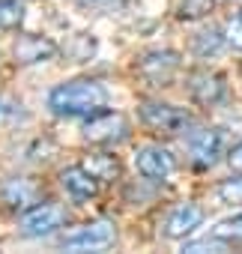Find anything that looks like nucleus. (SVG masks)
<instances>
[{
  "label": "nucleus",
  "instance_id": "1",
  "mask_svg": "<svg viewBox=\"0 0 242 254\" xmlns=\"http://www.w3.org/2000/svg\"><path fill=\"white\" fill-rule=\"evenodd\" d=\"M108 105V90L99 81L78 78V81H63L48 93V108L57 117H90Z\"/></svg>",
  "mask_w": 242,
  "mask_h": 254
},
{
  "label": "nucleus",
  "instance_id": "2",
  "mask_svg": "<svg viewBox=\"0 0 242 254\" xmlns=\"http://www.w3.org/2000/svg\"><path fill=\"white\" fill-rule=\"evenodd\" d=\"M84 141L96 144V147H114L120 141L129 138V120L120 114V111H96L87 117L84 123Z\"/></svg>",
  "mask_w": 242,
  "mask_h": 254
},
{
  "label": "nucleus",
  "instance_id": "3",
  "mask_svg": "<svg viewBox=\"0 0 242 254\" xmlns=\"http://www.w3.org/2000/svg\"><path fill=\"white\" fill-rule=\"evenodd\" d=\"M138 114H141V123L147 129L162 132V135H180L191 126V114L185 108H177L168 102H144Z\"/></svg>",
  "mask_w": 242,
  "mask_h": 254
},
{
  "label": "nucleus",
  "instance_id": "4",
  "mask_svg": "<svg viewBox=\"0 0 242 254\" xmlns=\"http://www.w3.org/2000/svg\"><path fill=\"white\" fill-rule=\"evenodd\" d=\"M117 242V227L111 221H90L75 227L60 239L63 251H105Z\"/></svg>",
  "mask_w": 242,
  "mask_h": 254
},
{
  "label": "nucleus",
  "instance_id": "5",
  "mask_svg": "<svg viewBox=\"0 0 242 254\" xmlns=\"http://www.w3.org/2000/svg\"><path fill=\"white\" fill-rule=\"evenodd\" d=\"M63 221H66L63 206H57V203H33L30 209H24V215L18 221V230L27 239H42V236L57 233L63 227Z\"/></svg>",
  "mask_w": 242,
  "mask_h": 254
},
{
  "label": "nucleus",
  "instance_id": "6",
  "mask_svg": "<svg viewBox=\"0 0 242 254\" xmlns=\"http://www.w3.org/2000/svg\"><path fill=\"white\" fill-rule=\"evenodd\" d=\"M177 72H180V54L168 51V48L165 51H147L138 60V75L153 87H168Z\"/></svg>",
  "mask_w": 242,
  "mask_h": 254
},
{
  "label": "nucleus",
  "instance_id": "7",
  "mask_svg": "<svg viewBox=\"0 0 242 254\" xmlns=\"http://www.w3.org/2000/svg\"><path fill=\"white\" fill-rule=\"evenodd\" d=\"M185 150H188V162L197 171H209L221 156V132L218 129H194L188 135Z\"/></svg>",
  "mask_w": 242,
  "mask_h": 254
},
{
  "label": "nucleus",
  "instance_id": "8",
  "mask_svg": "<svg viewBox=\"0 0 242 254\" xmlns=\"http://www.w3.org/2000/svg\"><path fill=\"white\" fill-rule=\"evenodd\" d=\"M135 168H138V174H141L144 180H150V183H165V180L177 171V159H174L165 147L150 144V147H141V150L135 153Z\"/></svg>",
  "mask_w": 242,
  "mask_h": 254
},
{
  "label": "nucleus",
  "instance_id": "9",
  "mask_svg": "<svg viewBox=\"0 0 242 254\" xmlns=\"http://www.w3.org/2000/svg\"><path fill=\"white\" fill-rule=\"evenodd\" d=\"M188 93L197 105H218L224 102L227 96V84H224V75L218 72H209V69H197L188 75Z\"/></svg>",
  "mask_w": 242,
  "mask_h": 254
},
{
  "label": "nucleus",
  "instance_id": "10",
  "mask_svg": "<svg viewBox=\"0 0 242 254\" xmlns=\"http://www.w3.org/2000/svg\"><path fill=\"white\" fill-rule=\"evenodd\" d=\"M12 54H15V63H21V66H33V63H48V60H54L57 45H54L51 39H45V36L24 33V36L15 39Z\"/></svg>",
  "mask_w": 242,
  "mask_h": 254
},
{
  "label": "nucleus",
  "instance_id": "11",
  "mask_svg": "<svg viewBox=\"0 0 242 254\" xmlns=\"http://www.w3.org/2000/svg\"><path fill=\"white\" fill-rule=\"evenodd\" d=\"M60 186L66 189V194L75 200V203H87L99 194V180L84 168V165H72V168H63L60 174Z\"/></svg>",
  "mask_w": 242,
  "mask_h": 254
},
{
  "label": "nucleus",
  "instance_id": "12",
  "mask_svg": "<svg viewBox=\"0 0 242 254\" xmlns=\"http://www.w3.org/2000/svg\"><path fill=\"white\" fill-rule=\"evenodd\" d=\"M203 221V209L194 206V203H180L168 212L165 224H162V233L168 239H185L188 233H194Z\"/></svg>",
  "mask_w": 242,
  "mask_h": 254
},
{
  "label": "nucleus",
  "instance_id": "13",
  "mask_svg": "<svg viewBox=\"0 0 242 254\" xmlns=\"http://www.w3.org/2000/svg\"><path fill=\"white\" fill-rule=\"evenodd\" d=\"M0 200L9 209H30L39 200V183L30 177H12L0 186Z\"/></svg>",
  "mask_w": 242,
  "mask_h": 254
},
{
  "label": "nucleus",
  "instance_id": "14",
  "mask_svg": "<svg viewBox=\"0 0 242 254\" xmlns=\"http://www.w3.org/2000/svg\"><path fill=\"white\" fill-rule=\"evenodd\" d=\"M84 168L99 180V183H114L120 177V159L111 156V153H96L84 162Z\"/></svg>",
  "mask_w": 242,
  "mask_h": 254
},
{
  "label": "nucleus",
  "instance_id": "15",
  "mask_svg": "<svg viewBox=\"0 0 242 254\" xmlns=\"http://www.w3.org/2000/svg\"><path fill=\"white\" fill-rule=\"evenodd\" d=\"M24 24L21 0H0V30H18Z\"/></svg>",
  "mask_w": 242,
  "mask_h": 254
},
{
  "label": "nucleus",
  "instance_id": "16",
  "mask_svg": "<svg viewBox=\"0 0 242 254\" xmlns=\"http://www.w3.org/2000/svg\"><path fill=\"white\" fill-rule=\"evenodd\" d=\"M221 45H224V36L215 33V30H203V33L194 36V54L197 57H212V54L221 51Z\"/></svg>",
  "mask_w": 242,
  "mask_h": 254
},
{
  "label": "nucleus",
  "instance_id": "17",
  "mask_svg": "<svg viewBox=\"0 0 242 254\" xmlns=\"http://www.w3.org/2000/svg\"><path fill=\"white\" fill-rule=\"evenodd\" d=\"M215 6V0H182L180 3V18L182 21H197L203 15H209Z\"/></svg>",
  "mask_w": 242,
  "mask_h": 254
},
{
  "label": "nucleus",
  "instance_id": "18",
  "mask_svg": "<svg viewBox=\"0 0 242 254\" xmlns=\"http://www.w3.org/2000/svg\"><path fill=\"white\" fill-rule=\"evenodd\" d=\"M212 236L227 239V242L242 239V212H239V215H230V218H224V221H218V224L212 227Z\"/></svg>",
  "mask_w": 242,
  "mask_h": 254
},
{
  "label": "nucleus",
  "instance_id": "19",
  "mask_svg": "<svg viewBox=\"0 0 242 254\" xmlns=\"http://www.w3.org/2000/svg\"><path fill=\"white\" fill-rule=\"evenodd\" d=\"M218 197L224 203H242V177H230L218 186Z\"/></svg>",
  "mask_w": 242,
  "mask_h": 254
},
{
  "label": "nucleus",
  "instance_id": "20",
  "mask_svg": "<svg viewBox=\"0 0 242 254\" xmlns=\"http://www.w3.org/2000/svg\"><path fill=\"white\" fill-rule=\"evenodd\" d=\"M227 248V239H218V236H212V239H200V242H185L182 245V251H224Z\"/></svg>",
  "mask_w": 242,
  "mask_h": 254
},
{
  "label": "nucleus",
  "instance_id": "21",
  "mask_svg": "<svg viewBox=\"0 0 242 254\" xmlns=\"http://www.w3.org/2000/svg\"><path fill=\"white\" fill-rule=\"evenodd\" d=\"M227 42L242 51V12H236V15L227 21Z\"/></svg>",
  "mask_w": 242,
  "mask_h": 254
},
{
  "label": "nucleus",
  "instance_id": "22",
  "mask_svg": "<svg viewBox=\"0 0 242 254\" xmlns=\"http://www.w3.org/2000/svg\"><path fill=\"white\" fill-rule=\"evenodd\" d=\"M75 3L84 9H114L120 0H75Z\"/></svg>",
  "mask_w": 242,
  "mask_h": 254
},
{
  "label": "nucleus",
  "instance_id": "23",
  "mask_svg": "<svg viewBox=\"0 0 242 254\" xmlns=\"http://www.w3.org/2000/svg\"><path fill=\"white\" fill-rule=\"evenodd\" d=\"M227 162H230V168H233V171H242V144L230 150V156H227Z\"/></svg>",
  "mask_w": 242,
  "mask_h": 254
}]
</instances>
